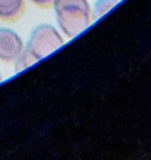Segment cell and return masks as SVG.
Listing matches in <instances>:
<instances>
[{"label": "cell", "instance_id": "cell-1", "mask_svg": "<svg viewBox=\"0 0 151 160\" xmlns=\"http://www.w3.org/2000/svg\"><path fill=\"white\" fill-rule=\"evenodd\" d=\"M61 32L72 39L92 22V11L87 0H54L52 4Z\"/></svg>", "mask_w": 151, "mask_h": 160}, {"label": "cell", "instance_id": "cell-2", "mask_svg": "<svg viewBox=\"0 0 151 160\" xmlns=\"http://www.w3.org/2000/svg\"><path fill=\"white\" fill-rule=\"evenodd\" d=\"M65 42L60 31L50 24H40L35 26L24 46V51L34 62L46 58Z\"/></svg>", "mask_w": 151, "mask_h": 160}, {"label": "cell", "instance_id": "cell-3", "mask_svg": "<svg viewBox=\"0 0 151 160\" xmlns=\"http://www.w3.org/2000/svg\"><path fill=\"white\" fill-rule=\"evenodd\" d=\"M25 44L21 36L9 28H0V60L14 62L24 51Z\"/></svg>", "mask_w": 151, "mask_h": 160}, {"label": "cell", "instance_id": "cell-4", "mask_svg": "<svg viewBox=\"0 0 151 160\" xmlns=\"http://www.w3.org/2000/svg\"><path fill=\"white\" fill-rule=\"evenodd\" d=\"M25 0H0V19L14 21L22 14Z\"/></svg>", "mask_w": 151, "mask_h": 160}, {"label": "cell", "instance_id": "cell-5", "mask_svg": "<svg viewBox=\"0 0 151 160\" xmlns=\"http://www.w3.org/2000/svg\"><path fill=\"white\" fill-rule=\"evenodd\" d=\"M120 0H96L94 4L92 11V20H97L99 18L104 16L107 11H110Z\"/></svg>", "mask_w": 151, "mask_h": 160}, {"label": "cell", "instance_id": "cell-6", "mask_svg": "<svg viewBox=\"0 0 151 160\" xmlns=\"http://www.w3.org/2000/svg\"><path fill=\"white\" fill-rule=\"evenodd\" d=\"M31 2H34L35 5L37 6H41V8H46V6H50L52 4L54 0H30Z\"/></svg>", "mask_w": 151, "mask_h": 160}, {"label": "cell", "instance_id": "cell-7", "mask_svg": "<svg viewBox=\"0 0 151 160\" xmlns=\"http://www.w3.org/2000/svg\"><path fill=\"white\" fill-rule=\"evenodd\" d=\"M1 80H2V76H1V74H0V81H1Z\"/></svg>", "mask_w": 151, "mask_h": 160}]
</instances>
